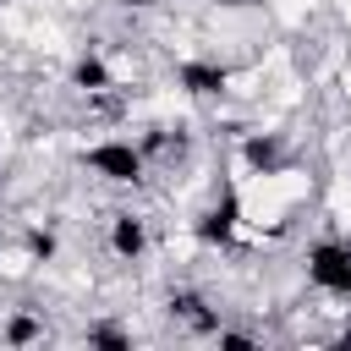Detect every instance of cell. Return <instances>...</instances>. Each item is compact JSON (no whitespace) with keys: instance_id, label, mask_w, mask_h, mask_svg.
Wrapping results in <instances>:
<instances>
[{"instance_id":"obj_15","label":"cell","mask_w":351,"mask_h":351,"mask_svg":"<svg viewBox=\"0 0 351 351\" xmlns=\"http://www.w3.org/2000/svg\"><path fill=\"white\" fill-rule=\"evenodd\" d=\"M219 5H236V0H219Z\"/></svg>"},{"instance_id":"obj_4","label":"cell","mask_w":351,"mask_h":351,"mask_svg":"<svg viewBox=\"0 0 351 351\" xmlns=\"http://www.w3.org/2000/svg\"><path fill=\"white\" fill-rule=\"evenodd\" d=\"M176 82H181L186 93L208 99V93H225V88H230V66H219V60H181V66H176Z\"/></svg>"},{"instance_id":"obj_13","label":"cell","mask_w":351,"mask_h":351,"mask_svg":"<svg viewBox=\"0 0 351 351\" xmlns=\"http://www.w3.org/2000/svg\"><path fill=\"white\" fill-rule=\"evenodd\" d=\"M335 346H351V324H346V329H340V340H335Z\"/></svg>"},{"instance_id":"obj_9","label":"cell","mask_w":351,"mask_h":351,"mask_svg":"<svg viewBox=\"0 0 351 351\" xmlns=\"http://www.w3.org/2000/svg\"><path fill=\"white\" fill-rule=\"evenodd\" d=\"M0 335H5L11 346H27V340H44V324H38V318H27V313H11Z\"/></svg>"},{"instance_id":"obj_11","label":"cell","mask_w":351,"mask_h":351,"mask_svg":"<svg viewBox=\"0 0 351 351\" xmlns=\"http://www.w3.org/2000/svg\"><path fill=\"white\" fill-rule=\"evenodd\" d=\"M27 252L33 258H55V236L49 230H27Z\"/></svg>"},{"instance_id":"obj_3","label":"cell","mask_w":351,"mask_h":351,"mask_svg":"<svg viewBox=\"0 0 351 351\" xmlns=\"http://www.w3.org/2000/svg\"><path fill=\"white\" fill-rule=\"evenodd\" d=\"M236 219H241V203H236V192H230V186H219L214 208H203L192 230H197V241H203V247H230V241H236Z\"/></svg>"},{"instance_id":"obj_8","label":"cell","mask_w":351,"mask_h":351,"mask_svg":"<svg viewBox=\"0 0 351 351\" xmlns=\"http://www.w3.org/2000/svg\"><path fill=\"white\" fill-rule=\"evenodd\" d=\"M71 82H77L82 93H104V88H110V66H104L99 55H82V60L71 66Z\"/></svg>"},{"instance_id":"obj_14","label":"cell","mask_w":351,"mask_h":351,"mask_svg":"<svg viewBox=\"0 0 351 351\" xmlns=\"http://www.w3.org/2000/svg\"><path fill=\"white\" fill-rule=\"evenodd\" d=\"M126 5H159V0H126Z\"/></svg>"},{"instance_id":"obj_5","label":"cell","mask_w":351,"mask_h":351,"mask_svg":"<svg viewBox=\"0 0 351 351\" xmlns=\"http://www.w3.org/2000/svg\"><path fill=\"white\" fill-rule=\"evenodd\" d=\"M165 307H170V318H176L181 329H192V335H214V329H219V313H214L197 291H170Z\"/></svg>"},{"instance_id":"obj_7","label":"cell","mask_w":351,"mask_h":351,"mask_svg":"<svg viewBox=\"0 0 351 351\" xmlns=\"http://www.w3.org/2000/svg\"><path fill=\"white\" fill-rule=\"evenodd\" d=\"M110 247H115V258H137V252L148 247L143 219H137V214H115V219H110Z\"/></svg>"},{"instance_id":"obj_1","label":"cell","mask_w":351,"mask_h":351,"mask_svg":"<svg viewBox=\"0 0 351 351\" xmlns=\"http://www.w3.org/2000/svg\"><path fill=\"white\" fill-rule=\"evenodd\" d=\"M307 285L324 296H351V241H313L307 247Z\"/></svg>"},{"instance_id":"obj_12","label":"cell","mask_w":351,"mask_h":351,"mask_svg":"<svg viewBox=\"0 0 351 351\" xmlns=\"http://www.w3.org/2000/svg\"><path fill=\"white\" fill-rule=\"evenodd\" d=\"M214 340H219V346H230V351H252V335H241V329H225V324L214 329Z\"/></svg>"},{"instance_id":"obj_16","label":"cell","mask_w":351,"mask_h":351,"mask_svg":"<svg viewBox=\"0 0 351 351\" xmlns=\"http://www.w3.org/2000/svg\"><path fill=\"white\" fill-rule=\"evenodd\" d=\"M0 219H5V214H0ZM0 230H5V225H0Z\"/></svg>"},{"instance_id":"obj_10","label":"cell","mask_w":351,"mask_h":351,"mask_svg":"<svg viewBox=\"0 0 351 351\" xmlns=\"http://www.w3.org/2000/svg\"><path fill=\"white\" fill-rule=\"evenodd\" d=\"M88 346H110V351H126V346H132V335H126V329H115V324H93V329H88Z\"/></svg>"},{"instance_id":"obj_6","label":"cell","mask_w":351,"mask_h":351,"mask_svg":"<svg viewBox=\"0 0 351 351\" xmlns=\"http://www.w3.org/2000/svg\"><path fill=\"white\" fill-rule=\"evenodd\" d=\"M241 159H247V170L274 176V170H280V159H285V143H280L274 132H252V137L241 143Z\"/></svg>"},{"instance_id":"obj_2","label":"cell","mask_w":351,"mask_h":351,"mask_svg":"<svg viewBox=\"0 0 351 351\" xmlns=\"http://www.w3.org/2000/svg\"><path fill=\"white\" fill-rule=\"evenodd\" d=\"M88 170H99L104 181H143V148L137 143H93L82 154Z\"/></svg>"}]
</instances>
